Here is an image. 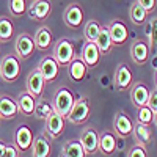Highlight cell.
Here are the masks:
<instances>
[{"instance_id": "16", "label": "cell", "mask_w": 157, "mask_h": 157, "mask_svg": "<svg viewBox=\"0 0 157 157\" xmlns=\"http://www.w3.org/2000/svg\"><path fill=\"white\" fill-rule=\"evenodd\" d=\"M101 57H102V55H101V52H99V49H98V46H96L94 43L86 41V43L83 44L80 58H82V61L86 64L88 69L96 68L98 64H99V61H101Z\"/></svg>"}, {"instance_id": "1", "label": "cell", "mask_w": 157, "mask_h": 157, "mask_svg": "<svg viewBox=\"0 0 157 157\" xmlns=\"http://www.w3.org/2000/svg\"><path fill=\"white\" fill-rule=\"evenodd\" d=\"M19 75H21L19 58L13 54L3 55V58L0 60V80H3L6 83H13L17 80Z\"/></svg>"}, {"instance_id": "21", "label": "cell", "mask_w": 157, "mask_h": 157, "mask_svg": "<svg viewBox=\"0 0 157 157\" xmlns=\"http://www.w3.org/2000/svg\"><path fill=\"white\" fill-rule=\"evenodd\" d=\"M116 149V137L112 130H105L99 135L98 140V151H101L104 155H112Z\"/></svg>"}, {"instance_id": "40", "label": "cell", "mask_w": 157, "mask_h": 157, "mask_svg": "<svg viewBox=\"0 0 157 157\" xmlns=\"http://www.w3.org/2000/svg\"><path fill=\"white\" fill-rule=\"evenodd\" d=\"M0 124H2V116H0Z\"/></svg>"}, {"instance_id": "15", "label": "cell", "mask_w": 157, "mask_h": 157, "mask_svg": "<svg viewBox=\"0 0 157 157\" xmlns=\"http://www.w3.org/2000/svg\"><path fill=\"white\" fill-rule=\"evenodd\" d=\"M98 140H99V134L93 127H85L82 130L78 141H80V145H82V148H83L86 155L88 154H94L98 151Z\"/></svg>"}, {"instance_id": "23", "label": "cell", "mask_w": 157, "mask_h": 157, "mask_svg": "<svg viewBox=\"0 0 157 157\" xmlns=\"http://www.w3.org/2000/svg\"><path fill=\"white\" fill-rule=\"evenodd\" d=\"M33 41H35V47L38 50H41V52L49 50L50 46H52V32H50V29L46 27V25H43L41 29H38L36 33H35Z\"/></svg>"}, {"instance_id": "26", "label": "cell", "mask_w": 157, "mask_h": 157, "mask_svg": "<svg viewBox=\"0 0 157 157\" xmlns=\"http://www.w3.org/2000/svg\"><path fill=\"white\" fill-rule=\"evenodd\" d=\"M16 102H17L19 113H22V115H29V116H30V115H33L36 99H35L32 94H29L27 91H24V93H21Z\"/></svg>"}, {"instance_id": "34", "label": "cell", "mask_w": 157, "mask_h": 157, "mask_svg": "<svg viewBox=\"0 0 157 157\" xmlns=\"http://www.w3.org/2000/svg\"><path fill=\"white\" fill-rule=\"evenodd\" d=\"M137 123H141V124H146V126H149V124H155V116H154V113L146 107V105H143V107H140L138 109V115H137Z\"/></svg>"}, {"instance_id": "4", "label": "cell", "mask_w": 157, "mask_h": 157, "mask_svg": "<svg viewBox=\"0 0 157 157\" xmlns=\"http://www.w3.org/2000/svg\"><path fill=\"white\" fill-rule=\"evenodd\" d=\"M55 61L58 63V66H68L72 61V58L75 57V50H74V44L66 38H61L60 41L55 43L54 46V55Z\"/></svg>"}, {"instance_id": "5", "label": "cell", "mask_w": 157, "mask_h": 157, "mask_svg": "<svg viewBox=\"0 0 157 157\" xmlns=\"http://www.w3.org/2000/svg\"><path fill=\"white\" fill-rule=\"evenodd\" d=\"M52 13V3L50 0H32V3L27 8V14L30 19L44 22Z\"/></svg>"}, {"instance_id": "22", "label": "cell", "mask_w": 157, "mask_h": 157, "mask_svg": "<svg viewBox=\"0 0 157 157\" xmlns=\"http://www.w3.org/2000/svg\"><path fill=\"white\" fill-rule=\"evenodd\" d=\"M17 113H19V109H17V102L14 99L6 94L0 96V116H2V120H13Z\"/></svg>"}, {"instance_id": "32", "label": "cell", "mask_w": 157, "mask_h": 157, "mask_svg": "<svg viewBox=\"0 0 157 157\" xmlns=\"http://www.w3.org/2000/svg\"><path fill=\"white\" fill-rule=\"evenodd\" d=\"M8 8H10V13L14 17H21L24 14H27V0H10L8 3Z\"/></svg>"}, {"instance_id": "20", "label": "cell", "mask_w": 157, "mask_h": 157, "mask_svg": "<svg viewBox=\"0 0 157 157\" xmlns=\"http://www.w3.org/2000/svg\"><path fill=\"white\" fill-rule=\"evenodd\" d=\"M86 72H88V68L80 57H74L72 61L68 64V77L72 82H82Z\"/></svg>"}, {"instance_id": "14", "label": "cell", "mask_w": 157, "mask_h": 157, "mask_svg": "<svg viewBox=\"0 0 157 157\" xmlns=\"http://www.w3.org/2000/svg\"><path fill=\"white\" fill-rule=\"evenodd\" d=\"M132 127H134V123L132 120L124 113V112H118L115 115V120H113V130L118 137L121 138H126L132 134Z\"/></svg>"}, {"instance_id": "38", "label": "cell", "mask_w": 157, "mask_h": 157, "mask_svg": "<svg viewBox=\"0 0 157 157\" xmlns=\"http://www.w3.org/2000/svg\"><path fill=\"white\" fill-rule=\"evenodd\" d=\"M2 157H19V151L14 145H5Z\"/></svg>"}, {"instance_id": "33", "label": "cell", "mask_w": 157, "mask_h": 157, "mask_svg": "<svg viewBox=\"0 0 157 157\" xmlns=\"http://www.w3.org/2000/svg\"><path fill=\"white\" fill-rule=\"evenodd\" d=\"M155 22H157L155 16H151L146 24V41H148L146 44H148L149 50L155 47Z\"/></svg>"}, {"instance_id": "6", "label": "cell", "mask_w": 157, "mask_h": 157, "mask_svg": "<svg viewBox=\"0 0 157 157\" xmlns=\"http://www.w3.org/2000/svg\"><path fill=\"white\" fill-rule=\"evenodd\" d=\"M35 41L29 33H21L16 38V44H14V50H16V57L19 60H29L33 52H35Z\"/></svg>"}, {"instance_id": "24", "label": "cell", "mask_w": 157, "mask_h": 157, "mask_svg": "<svg viewBox=\"0 0 157 157\" xmlns=\"http://www.w3.org/2000/svg\"><path fill=\"white\" fill-rule=\"evenodd\" d=\"M132 135H134V138H135V141H137V145L145 146V148L149 145L151 140H152V132H151L149 126L141 124V123L134 124V127H132Z\"/></svg>"}, {"instance_id": "29", "label": "cell", "mask_w": 157, "mask_h": 157, "mask_svg": "<svg viewBox=\"0 0 157 157\" xmlns=\"http://www.w3.org/2000/svg\"><path fill=\"white\" fill-rule=\"evenodd\" d=\"M129 17H130V22H132L134 25H141V24L146 22L148 13L143 10L137 2H134L132 5H130V8H129Z\"/></svg>"}, {"instance_id": "28", "label": "cell", "mask_w": 157, "mask_h": 157, "mask_svg": "<svg viewBox=\"0 0 157 157\" xmlns=\"http://www.w3.org/2000/svg\"><path fill=\"white\" fill-rule=\"evenodd\" d=\"M61 157H86L80 141L78 140H69L64 143L63 151H61Z\"/></svg>"}, {"instance_id": "18", "label": "cell", "mask_w": 157, "mask_h": 157, "mask_svg": "<svg viewBox=\"0 0 157 157\" xmlns=\"http://www.w3.org/2000/svg\"><path fill=\"white\" fill-rule=\"evenodd\" d=\"M32 155L33 157H50L52 152V145H50V140L46 134H39L33 138L32 143Z\"/></svg>"}, {"instance_id": "19", "label": "cell", "mask_w": 157, "mask_h": 157, "mask_svg": "<svg viewBox=\"0 0 157 157\" xmlns=\"http://www.w3.org/2000/svg\"><path fill=\"white\" fill-rule=\"evenodd\" d=\"M148 96H149V90L145 83L137 82L135 85L130 86V102H132L134 107L140 109L143 105H146Z\"/></svg>"}, {"instance_id": "12", "label": "cell", "mask_w": 157, "mask_h": 157, "mask_svg": "<svg viewBox=\"0 0 157 157\" xmlns=\"http://www.w3.org/2000/svg\"><path fill=\"white\" fill-rule=\"evenodd\" d=\"M25 86H27V93L32 94L35 99L36 98H41L43 91H44V86H46V82L38 69H33L29 75H27V80H25Z\"/></svg>"}, {"instance_id": "9", "label": "cell", "mask_w": 157, "mask_h": 157, "mask_svg": "<svg viewBox=\"0 0 157 157\" xmlns=\"http://www.w3.org/2000/svg\"><path fill=\"white\" fill-rule=\"evenodd\" d=\"M39 72H41L44 82H54L55 78L58 77V71H60V66L58 63L55 61V58L52 55H46L41 58V61H39V66L36 68Z\"/></svg>"}, {"instance_id": "2", "label": "cell", "mask_w": 157, "mask_h": 157, "mask_svg": "<svg viewBox=\"0 0 157 157\" xmlns=\"http://www.w3.org/2000/svg\"><path fill=\"white\" fill-rule=\"evenodd\" d=\"M75 101V96L74 93L68 88V86H60L55 94H54V99H52V107L57 113H60L61 116L66 118V115L69 113L72 104Z\"/></svg>"}, {"instance_id": "36", "label": "cell", "mask_w": 157, "mask_h": 157, "mask_svg": "<svg viewBox=\"0 0 157 157\" xmlns=\"http://www.w3.org/2000/svg\"><path fill=\"white\" fill-rule=\"evenodd\" d=\"M127 157H148L146 148L145 146H140V145H135V146H132V149L129 151Z\"/></svg>"}, {"instance_id": "27", "label": "cell", "mask_w": 157, "mask_h": 157, "mask_svg": "<svg viewBox=\"0 0 157 157\" xmlns=\"http://www.w3.org/2000/svg\"><path fill=\"white\" fill-rule=\"evenodd\" d=\"M14 36V24L11 17L2 16L0 17V43H8Z\"/></svg>"}, {"instance_id": "41", "label": "cell", "mask_w": 157, "mask_h": 157, "mask_svg": "<svg viewBox=\"0 0 157 157\" xmlns=\"http://www.w3.org/2000/svg\"><path fill=\"white\" fill-rule=\"evenodd\" d=\"M0 44H2V43H0Z\"/></svg>"}, {"instance_id": "35", "label": "cell", "mask_w": 157, "mask_h": 157, "mask_svg": "<svg viewBox=\"0 0 157 157\" xmlns=\"http://www.w3.org/2000/svg\"><path fill=\"white\" fill-rule=\"evenodd\" d=\"M146 107L154 113V116L157 115V90H151L149 91V96H148V101H146Z\"/></svg>"}, {"instance_id": "17", "label": "cell", "mask_w": 157, "mask_h": 157, "mask_svg": "<svg viewBox=\"0 0 157 157\" xmlns=\"http://www.w3.org/2000/svg\"><path fill=\"white\" fill-rule=\"evenodd\" d=\"M130 58L138 66L146 64V61L149 58V47H148L146 41L137 39V41L132 43V46H130Z\"/></svg>"}, {"instance_id": "31", "label": "cell", "mask_w": 157, "mask_h": 157, "mask_svg": "<svg viewBox=\"0 0 157 157\" xmlns=\"http://www.w3.org/2000/svg\"><path fill=\"white\" fill-rule=\"evenodd\" d=\"M99 30H101V24L96 19L86 21L85 27H83V36H85V39H86V41H90V43H94L98 35H99Z\"/></svg>"}, {"instance_id": "8", "label": "cell", "mask_w": 157, "mask_h": 157, "mask_svg": "<svg viewBox=\"0 0 157 157\" xmlns=\"http://www.w3.org/2000/svg\"><path fill=\"white\" fill-rule=\"evenodd\" d=\"M107 30L110 35V39L113 46H121L127 41L129 38V30H127V25L124 24V21L121 19H113L109 25H107Z\"/></svg>"}, {"instance_id": "3", "label": "cell", "mask_w": 157, "mask_h": 157, "mask_svg": "<svg viewBox=\"0 0 157 157\" xmlns=\"http://www.w3.org/2000/svg\"><path fill=\"white\" fill-rule=\"evenodd\" d=\"M90 113H91V105L85 96L82 98H75L72 107L69 110V113L66 115L64 120H68L69 123L72 124H83L88 118H90Z\"/></svg>"}, {"instance_id": "13", "label": "cell", "mask_w": 157, "mask_h": 157, "mask_svg": "<svg viewBox=\"0 0 157 157\" xmlns=\"http://www.w3.org/2000/svg\"><path fill=\"white\" fill-rule=\"evenodd\" d=\"M115 85L118 91H126L132 85V71L126 63H120L115 71Z\"/></svg>"}, {"instance_id": "39", "label": "cell", "mask_w": 157, "mask_h": 157, "mask_svg": "<svg viewBox=\"0 0 157 157\" xmlns=\"http://www.w3.org/2000/svg\"><path fill=\"white\" fill-rule=\"evenodd\" d=\"M5 145H6V143H5L3 140H0V157H2V154H3V149H5Z\"/></svg>"}, {"instance_id": "37", "label": "cell", "mask_w": 157, "mask_h": 157, "mask_svg": "<svg viewBox=\"0 0 157 157\" xmlns=\"http://www.w3.org/2000/svg\"><path fill=\"white\" fill-rule=\"evenodd\" d=\"M137 3L145 10L148 14L155 10V0H137Z\"/></svg>"}, {"instance_id": "7", "label": "cell", "mask_w": 157, "mask_h": 157, "mask_svg": "<svg viewBox=\"0 0 157 157\" xmlns=\"http://www.w3.org/2000/svg\"><path fill=\"white\" fill-rule=\"evenodd\" d=\"M44 121H46V135L52 140L60 138L64 130V116H61L54 110Z\"/></svg>"}, {"instance_id": "10", "label": "cell", "mask_w": 157, "mask_h": 157, "mask_svg": "<svg viewBox=\"0 0 157 157\" xmlns=\"http://www.w3.org/2000/svg\"><path fill=\"white\" fill-rule=\"evenodd\" d=\"M63 21L69 29H72V30L78 29L83 22V10H82V6L78 3H69L66 6V10H64V13H63Z\"/></svg>"}, {"instance_id": "11", "label": "cell", "mask_w": 157, "mask_h": 157, "mask_svg": "<svg viewBox=\"0 0 157 157\" xmlns=\"http://www.w3.org/2000/svg\"><path fill=\"white\" fill-rule=\"evenodd\" d=\"M33 132L29 126L21 124L14 134V146L17 148L19 152H27L32 148V143H33Z\"/></svg>"}, {"instance_id": "30", "label": "cell", "mask_w": 157, "mask_h": 157, "mask_svg": "<svg viewBox=\"0 0 157 157\" xmlns=\"http://www.w3.org/2000/svg\"><path fill=\"white\" fill-rule=\"evenodd\" d=\"M54 112V107H52V102H49L44 98H39V101L35 104V110L33 115L38 118V120H46V118Z\"/></svg>"}, {"instance_id": "25", "label": "cell", "mask_w": 157, "mask_h": 157, "mask_svg": "<svg viewBox=\"0 0 157 157\" xmlns=\"http://www.w3.org/2000/svg\"><path fill=\"white\" fill-rule=\"evenodd\" d=\"M94 44L98 46L101 55H107V54H110V52H112L113 43H112V39H110L107 25H101V30H99V35H98V38H96Z\"/></svg>"}]
</instances>
